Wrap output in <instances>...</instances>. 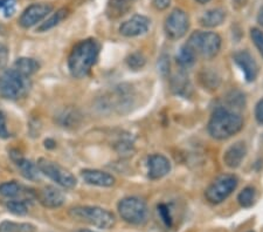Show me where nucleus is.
Returning a JSON list of instances; mask_svg holds the SVG:
<instances>
[{"label":"nucleus","mask_w":263,"mask_h":232,"mask_svg":"<svg viewBox=\"0 0 263 232\" xmlns=\"http://www.w3.org/2000/svg\"><path fill=\"white\" fill-rule=\"evenodd\" d=\"M100 49V42L96 39H86L78 42L68 58L70 74L78 79L87 77L99 58Z\"/></svg>","instance_id":"obj_1"},{"label":"nucleus","mask_w":263,"mask_h":232,"mask_svg":"<svg viewBox=\"0 0 263 232\" xmlns=\"http://www.w3.org/2000/svg\"><path fill=\"white\" fill-rule=\"evenodd\" d=\"M242 127L243 120L239 114L230 108L219 107L212 114L207 129L215 140H227L239 133Z\"/></svg>","instance_id":"obj_2"},{"label":"nucleus","mask_w":263,"mask_h":232,"mask_svg":"<svg viewBox=\"0 0 263 232\" xmlns=\"http://www.w3.org/2000/svg\"><path fill=\"white\" fill-rule=\"evenodd\" d=\"M70 216L103 230L111 229L116 223L112 212L99 206H76L70 210Z\"/></svg>","instance_id":"obj_3"},{"label":"nucleus","mask_w":263,"mask_h":232,"mask_svg":"<svg viewBox=\"0 0 263 232\" xmlns=\"http://www.w3.org/2000/svg\"><path fill=\"white\" fill-rule=\"evenodd\" d=\"M187 45L203 59H213L221 48V38L215 32L197 31L191 34Z\"/></svg>","instance_id":"obj_4"},{"label":"nucleus","mask_w":263,"mask_h":232,"mask_svg":"<svg viewBox=\"0 0 263 232\" xmlns=\"http://www.w3.org/2000/svg\"><path fill=\"white\" fill-rule=\"evenodd\" d=\"M118 212L122 219L129 224L142 225L147 221L148 209L139 197H125L118 203Z\"/></svg>","instance_id":"obj_5"},{"label":"nucleus","mask_w":263,"mask_h":232,"mask_svg":"<svg viewBox=\"0 0 263 232\" xmlns=\"http://www.w3.org/2000/svg\"><path fill=\"white\" fill-rule=\"evenodd\" d=\"M28 90V79L15 69H8L0 79V94L3 98L15 100Z\"/></svg>","instance_id":"obj_6"},{"label":"nucleus","mask_w":263,"mask_h":232,"mask_svg":"<svg viewBox=\"0 0 263 232\" xmlns=\"http://www.w3.org/2000/svg\"><path fill=\"white\" fill-rule=\"evenodd\" d=\"M237 187V179L234 175L224 174L213 181L205 191L206 200L211 204H220L232 195Z\"/></svg>","instance_id":"obj_7"},{"label":"nucleus","mask_w":263,"mask_h":232,"mask_svg":"<svg viewBox=\"0 0 263 232\" xmlns=\"http://www.w3.org/2000/svg\"><path fill=\"white\" fill-rule=\"evenodd\" d=\"M37 168H39L42 174L48 176L50 180H53L54 182H57L63 188L71 189L76 185V179L73 174L61 167L60 164L46 158H40L39 162H37Z\"/></svg>","instance_id":"obj_8"},{"label":"nucleus","mask_w":263,"mask_h":232,"mask_svg":"<svg viewBox=\"0 0 263 232\" xmlns=\"http://www.w3.org/2000/svg\"><path fill=\"white\" fill-rule=\"evenodd\" d=\"M165 33L168 39L179 40L186 35L190 28V19L184 10L176 8L165 20Z\"/></svg>","instance_id":"obj_9"},{"label":"nucleus","mask_w":263,"mask_h":232,"mask_svg":"<svg viewBox=\"0 0 263 232\" xmlns=\"http://www.w3.org/2000/svg\"><path fill=\"white\" fill-rule=\"evenodd\" d=\"M52 11L53 6L49 5V4H33V5L28 6L24 11V13L21 14L19 24L25 28H29L40 23L41 20H44Z\"/></svg>","instance_id":"obj_10"},{"label":"nucleus","mask_w":263,"mask_h":232,"mask_svg":"<svg viewBox=\"0 0 263 232\" xmlns=\"http://www.w3.org/2000/svg\"><path fill=\"white\" fill-rule=\"evenodd\" d=\"M233 60L236 63V66L242 70L246 81H255L258 73V67L255 59L253 58L248 50H237L233 56Z\"/></svg>","instance_id":"obj_11"},{"label":"nucleus","mask_w":263,"mask_h":232,"mask_svg":"<svg viewBox=\"0 0 263 232\" xmlns=\"http://www.w3.org/2000/svg\"><path fill=\"white\" fill-rule=\"evenodd\" d=\"M148 27H150V19H148L147 16L135 14L134 16H131L129 20L124 21V23L121 25L120 32L122 35L134 38L146 33Z\"/></svg>","instance_id":"obj_12"},{"label":"nucleus","mask_w":263,"mask_h":232,"mask_svg":"<svg viewBox=\"0 0 263 232\" xmlns=\"http://www.w3.org/2000/svg\"><path fill=\"white\" fill-rule=\"evenodd\" d=\"M134 95L131 88L128 86H120L116 87L112 91V94L109 95L105 101H107L109 107H114L116 111L123 112V109L129 108L133 104Z\"/></svg>","instance_id":"obj_13"},{"label":"nucleus","mask_w":263,"mask_h":232,"mask_svg":"<svg viewBox=\"0 0 263 232\" xmlns=\"http://www.w3.org/2000/svg\"><path fill=\"white\" fill-rule=\"evenodd\" d=\"M171 170V163L164 155L155 154L147 159V175L151 180H160Z\"/></svg>","instance_id":"obj_14"},{"label":"nucleus","mask_w":263,"mask_h":232,"mask_svg":"<svg viewBox=\"0 0 263 232\" xmlns=\"http://www.w3.org/2000/svg\"><path fill=\"white\" fill-rule=\"evenodd\" d=\"M39 201L42 205L46 206V208L55 209L60 208V206L65 203L66 196L61 190L52 187V185H48V187H45L44 189L40 190Z\"/></svg>","instance_id":"obj_15"},{"label":"nucleus","mask_w":263,"mask_h":232,"mask_svg":"<svg viewBox=\"0 0 263 232\" xmlns=\"http://www.w3.org/2000/svg\"><path fill=\"white\" fill-rule=\"evenodd\" d=\"M81 175L84 182L90 185H95V187L109 188L115 184V177L105 171L94 170V169H86V170L82 171Z\"/></svg>","instance_id":"obj_16"},{"label":"nucleus","mask_w":263,"mask_h":232,"mask_svg":"<svg viewBox=\"0 0 263 232\" xmlns=\"http://www.w3.org/2000/svg\"><path fill=\"white\" fill-rule=\"evenodd\" d=\"M247 154V147L245 142H236L232 145L223 154V162L228 168L235 169L241 166V163Z\"/></svg>","instance_id":"obj_17"},{"label":"nucleus","mask_w":263,"mask_h":232,"mask_svg":"<svg viewBox=\"0 0 263 232\" xmlns=\"http://www.w3.org/2000/svg\"><path fill=\"white\" fill-rule=\"evenodd\" d=\"M171 90L177 95L189 98L192 94V83L185 73H177L171 79Z\"/></svg>","instance_id":"obj_18"},{"label":"nucleus","mask_w":263,"mask_h":232,"mask_svg":"<svg viewBox=\"0 0 263 232\" xmlns=\"http://www.w3.org/2000/svg\"><path fill=\"white\" fill-rule=\"evenodd\" d=\"M224 18H226V12L222 8H212V10L203 12L199 21H200L201 26L213 28L221 25Z\"/></svg>","instance_id":"obj_19"},{"label":"nucleus","mask_w":263,"mask_h":232,"mask_svg":"<svg viewBox=\"0 0 263 232\" xmlns=\"http://www.w3.org/2000/svg\"><path fill=\"white\" fill-rule=\"evenodd\" d=\"M133 6L130 0H109L107 6V15L110 19H117L126 14Z\"/></svg>","instance_id":"obj_20"},{"label":"nucleus","mask_w":263,"mask_h":232,"mask_svg":"<svg viewBox=\"0 0 263 232\" xmlns=\"http://www.w3.org/2000/svg\"><path fill=\"white\" fill-rule=\"evenodd\" d=\"M13 69L24 77L28 78L39 69V63L32 58H20L14 62Z\"/></svg>","instance_id":"obj_21"},{"label":"nucleus","mask_w":263,"mask_h":232,"mask_svg":"<svg viewBox=\"0 0 263 232\" xmlns=\"http://www.w3.org/2000/svg\"><path fill=\"white\" fill-rule=\"evenodd\" d=\"M196 57L197 53L194 52L192 47L187 44H185L180 48L179 53H178L177 63L181 67V68H189V67L194 65V62H196Z\"/></svg>","instance_id":"obj_22"},{"label":"nucleus","mask_w":263,"mask_h":232,"mask_svg":"<svg viewBox=\"0 0 263 232\" xmlns=\"http://www.w3.org/2000/svg\"><path fill=\"white\" fill-rule=\"evenodd\" d=\"M16 166L19 167L21 174H23L24 177H26L27 180H35L37 175H39V168L37 166H35L33 162L28 161V159H25L23 156L18 159V161H15Z\"/></svg>","instance_id":"obj_23"},{"label":"nucleus","mask_w":263,"mask_h":232,"mask_svg":"<svg viewBox=\"0 0 263 232\" xmlns=\"http://www.w3.org/2000/svg\"><path fill=\"white\" fill-rule=\"evenodd\" d=\"M199 79H200L202 86L207 88V90H216L220 84L219 75L209 69H203L201 73L199 74Z\"/></svg>","instance_id":"obj_24"},{"label":"nucleus","mask_w":263,"mask_h":232,"mask_svg":"<svg viewBox=\"0 0 263 232\" xmlns=\"http://www.w3.org/2000/svg\"><path fill=\"white\" fill-rule=\"evenodd\" d=\"M256 190L254 187H246L237 196V202L242 208H250L255 204Z\"/></svg>","instance_id":"obj_25"},{"label":"nucleus","mask_w":263,"mask_h":232,"mask_svg":"<svg viewBox=\"0 0 263 232\" xmlns=\"http://www.w3.org/2000/svg\"><path fill=\"white\" fill-rule=\"evenodd\" d=\"M67 15H68L67 8H61V10H59L57 13H54L52 16H50L49 19L46 20L45 23L42 24L39 28H37V31H39V32L48 31V29L53 28V27L57 26V25L60 24L63 19H66Z\"/></svg>","instance_id":"obj_26"},{"label":"nucleus","mask_w":263,"mask_h":232,"mask_svg":"<svg viewBox=\"0 0 263 232\" xmlns=\"http://www.w3.org/2000/svg\"><path fill=\"white\" fill-rule=\"evenodd\" d=\"M0 232H35V227L31 224H23V223L3 222L0 224Z\"/></svg>","instance_id":"obj_27"},{"label":"nucleus","mask_w":263,"mask_h":232,"mask_svg":"<svg viewBox=\"0 0 263 232\" xmlns=\"http://www.w3.org/2000/svg\"><path fill=\"white\" fill-rule=\"evenodd\" d=\"M23 192V188L16 182H7L0 185V195L7 198L18 197Z\"/></svg>","instance_id":"obj_28"},{"label":"nucleus","mask_w":263,"mask_h":232,"mask_svg":"<svg viewBox=\"0 0 263 232\" xmlns=\"http://www.w3.org/2000/svg\"><path fill=\"white\" fill-rule=\"evenodd\" d=\"M126 63H128L129 68L134 70L142 69L146 63V58L141 52H135L126 58Z\"/></svg>","instance_id":"obj_29"},{"label":"nucleus","mask_w":263,"mask_h":232,"mask_svg":"<svg viewBox=\"0 0 263 232\" xmlns=\"http://www.w3.org/2000/svg\"><path fill=\"white\" fill-rule=\"evenodd\" d=\"M7 209L10 210V212L16 215V216H24V215H26L28 212L27 204L25 201H10L7 203Z\"/></svg>","instance_id":"obj_30"},{"label":"nucleus","mask_w":263,"mask_h":232,"mask_svg":"<svg viewBox=\"0 0 263 232\" xmlns=\"http://www.w3.org/2000/svg\"><path fill=\"white\" fill-rule=\"evenodd\" d=\"M227 100L232 107L242 108L245 105V95L239 91H232L227 96Z\"/></svg>","instance_id":"obj_31"},{"label":"nucleus","mask_w":263,"mask_h":232,"mask_svg":"<svg viewBox=\"0 0 263 232\" xmlns=\"http://www.w3.org/2000/svg\"><path fill=\"white\" fill-rule=\"evenodd\" d=\"M250 37H252L254 45L256 46L257 50L260 52V54L263 58V31H261L260 28L254 27L250 29Z\"/></svg>","instance_id":"obj_32"},{"label":"nucleus","mask_w":263,"mask_h":232,"mask_svg":"<svg viewBox=\"0 0 263 232\" xmlns=\"http://www.w3.org/2000/svg\"><path fill=\"white\" fill-rule=\"evenodd\" d=\"M18 0H0V10L4 12L5 16H12L16 10Z\"/></svg>","instance_id":"obj_33"},{"label":"nucleus","mask_w":263,"mask_h":232,"mask_svg":"<svg viewBox=\"0 0 263 232\" xmlns=\"http://www.w3.org/2000/svg\"><path fill=\"white\" fill-rule=\"evenodd\" d=\"M158 213L160 218L163 219V222L165 223V225L167 227L172 226V216H171V211H170V208L166 204H159L158 205Z\"/></svg>","instance_id":"obj_34"},{"label":"nucleus","mask_w":263,"mask_h":232,"mask_svg":"<svg viewBox=\"0 0 263 232\" xmlns=\"http://www.w3.org/2000/svg\"><path fill=\"white\" fill-rule=\"evenodd\" d=\"M0 137L2 138L8 137V132H7V127H6V117L2 109H0Z\"/></svg>","instance_id":"obj_35"},{"label":"nucleus","mask_w":263,"mask_h":232,"mask_svg":"<svg viewBox=\"0 0 263 232\" xmlns=\"http://www.w3.org/2000/svg\"><path fill=\"white\" fill-rule=\"evenodd\" d=\"M8 60V49L4 44H0V68L6 66Z\"/></svg>","instance_id":"obj_36"},{"label":"nucleus","mask_w":263,"mask_h":232,"mask_svg":"<svg viewBox=\"0 0 263 232\" xmlns=\"http://www.w3.org/2000/svg\"><path fill=\"white\" fill-rule=\"evenodd\" d=\"M255 117H256V121L258 122V123L263 124V99L258 101L256 104Z\"/></svg>","instance_id":"obj_37"},{"label":"nucleus","mask_w":263,"mask_h":232,"mask_svg":"<svg viewBox=\"0 0 263 232\" xmlns=\"http://www.w3.org/2000/svg\"><path fill=\"white\" fill-rule=\"evenodd\" d=\"M171 0H154V6L158 11H164L170 6Z\"/></svg>","instance_id":"obj_38"},{"label":"nucleus","mask_w":263,"mask_h":232,"mask_svg":"<svg viewBox=\"0 0 263 232\" xmlns=\"http://www.w3.org/2000/svg\"><path fill=\"white\" fill-rule=\"evenodd\" d=\"M159 67H160V70L165 73V72H167V69L170 68V62L167 61V59H160L159 60Z\"/></svg>","instance_id":"obj_39"},{"label":"nucleus","mask_w":263,"mask_h":232,"mask_svg":"<svg viewBox=\"0 0 263 232\" xmlns=\"http://www.w3.org/2000/svg\"><path fill=\"white\" fill-rule=\"evenodd\" d=\"M233 5H235L236 7H243L246 5V3H247V0H233Z\"/></svg>","instance_id":"obj_40"},{"label":"nucleus","mask_w":263,"mask_h":232,"mask_svg":"<svg viewBox=\"0 0 263 232\" xmlns=\"http://www.w3.org/2000/svg\"><path fill=\"white\" fill-rule=\"evenodd\" d=\"M257 21H258V24L263 26V6L260 8V12H258V14H257Z\"/></svg>","instance_id":"obj_41"},{"label":"nucleus","mask_w":263,"mask_h":232,"mask_svg":"<svg viewBox=\"0 0 263 232\" xmlns=\"http://www.w3.org/2000/svg\"><path fill=\"white\" fill-rule=\"evenodd\" d=\"M197 3H199V4H201V5H205V4H207V3H210L211 0H196Z\"/></svg>","instance_id":"obj_42"},{"label":"nucleus","mask_w":263,"mask_h":232,"mask_svg":"<svg viewBox=\"0 0 263 232\" xmlns=\"http://www.w3.org/2000/svg\"><path fill=\"white\" fill-rule=\"evenodd\" d=\"M78 232H94V231H90V230H79Z\"/></svg>","instance_id":"obj_43"},{"label":"nucleus","mask_w":263,"mask_h":232,"mask_svg":"<svg viewBox=\"0 0 263 232\" xmlns=\"http://www.w3.org/2000/svg\"><path fill=\"white\" fill-rule=\"evenodd\" d=\"M249 232H253V231H249Z\"/></svg>","instance_id":"obj_44"}]
</instances>
